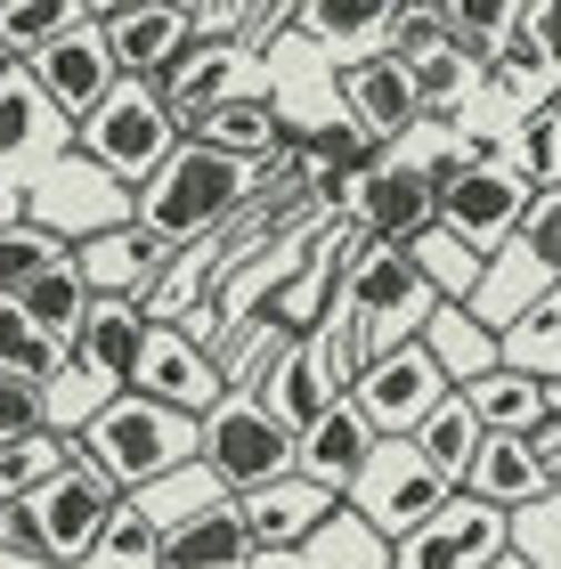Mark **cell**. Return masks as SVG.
Returning a JSON list of instances; mask_svg holds the SVG:
<instances>
[{"label":"cell","instance_id":"obj_1","mask_svg":"<svg viewBox=\"0 0 561 569\" xmlns=\"http://www.w3.org/2000/svg\"><path fill=\"white\" fill-rule=\"evenodd\" d=\"M244 212H252V163L212 154V147H196V139H180V154H171V163L131 196V220L156 244H171V252H196V244L228 237Z\"/></svg>","mask_w":561,"mask_h":569},{"label":"cell","instance_id":"obj_2","mask_svg":"<svg viewBox=\"0 0 561 569\" xmlns=\"http://www.w3.org/2000/svg\"><path fill=\"white\" fill-rule=\"evenodd\" d=\"M196 439H203L196 416L122 391V399H107L82 423V463L114 488V497H147V488H163L171 472H188V463H196Z\"/></svg>","mask_w":561,"mask_h":569},{"label":"cell","instance_id":"obj_3","mask_svg":"<svg viewBox=\"0 0 561 569\" xmlns=\"http://www.w3.org/2000/svg\"><path fill=\"white\" fill-rule=\"evenodd\" d=\"M342 301H350V333H359L367 367L391 358V350H407V342H423L431 309H440L431 277L415 269V252H407V244H374V237H350V252H342Z\"/></svg>","mask_w":561,"mask_h":569},{"label":"cell","instance_id":"obj_4","mask_svg":"<svg viewBox=\"0 0 561 569\" xmlns=\"http://www.w3.org/2000/svg\"><path fill=\"white\" fill-rule=\"evenodd\" d=\"M180 114L163 107V90L156 82H114V98L98 107L90 122H73V154H90L107 179H122V188H147L171 154H180Z\"/></svg>","mask_w":561,"mask_h":569},{"label":"cell","instance_id":"obj_5","mask_svg":"<svg viewBox=\"0 0 561 569\" xmlns=\"http://www.w3.org/2000/svg\"><path fill=\"white\" fill-rule=\"evenodd\" d=\"M196 463L212 472V488H228V497H252V488H277V480L301 472V439L269 416L261 391H228L212 416H203Z\"/></svg>","mask_w":561,"mask_h":569},{"label":"cell","instance_id":"obj_6","mask_svg":"<svg viewBox=\"0 0 561 569\" xmlns=\"http://www.w3.org/2000/svg\"><path fill=\"white\" fill-rule=\"evenodd\" d=\"M448 497H455V488L431 472V463L407 448V439H382V448L367 456V472L350 480L342 505H350V521H359V529H374L382 546H399V537H415Z\"/></svg>","mask_w":561,"mask_h":569},{"label":"cell","instance_id":"obj_7","mask_svg":"<svg viewBox=\"0 0 561 569\" xmlns=\"http://www.w3.org/2000/svg\"><path fill=\"white\" fill-rule=\"evenodd\" d=\"M24 220L82 252L90 237H107V228H131V188L107 179L90 154H58L41 179H24Z\"/></svg>","mask_w":561,"mask_h":569},{"label":"cell","instance_id":"obj_8","mask_svg":"<svg viewBox=\"0 0 561 569\" xmlns=\"http://www.w3.org/2000/svg\"><path fill=\"white\" fill-rule=\"evenodd\" d=\"M114 488L90 472V463H66L58 480H41L33 497H24V529H33V561H98V546H107V521H114Z\"/></svg>","mask_w":561,"mask_h":569},{"label":"cell","instance_id":"obj_9","mask_svg":"<svg viewBox=\"0 0 561 569\" xmlns=\"http://www.w3.org/2000/svg\"><path fill=\"white\" fill-rule=\"evenodd\" d=\"M538 196H545V188H538L521 163H480V171L455 179V188H440V228L497 261L504 244H521V228H529V212H538Z\"/></svg>","mask_w":561,"mask_h":569},{"label":"cell","instance_id":"obj_10","mask_svg":"<svg viewBox=\"0 0 561 569\" xmlns=\"http://www.w3.org/2000/svg\"><path fill=\"white\" fill-rule=\"evenodd\" d=\"M122 82H163L196 41V0H90Z\"/></svg>","mask_w":561,"mask_h":569},{"label":"cell","instance_id":"obj_11","mask_svg":"<svg viewBox=\"0 0 561 569\" xmlns=\"http://www.w3.org/2000/svg\"><path fill=\"white\" fill-rule=\"evenodd\" d=\"M497 553H513V521L480 497H448L415 537L391 546V569H489Z\"/></svg>","mask_w":561,"mask_h":569},{"label":"cell","instance_id":"obj_12","mask_svg":"<svg viewBox=\"0 0 561 569\" xmlns=\"http://www.w3.org/2000/svg\"><path fill=\"white\" fill-rule=\"evenodd\" d=\"M24 73H33V90H41L66 122H90V114L114 98V82H122V73H114V49H107V24H98V17H82L73 33H58Z\"/></svg>","mask_w":561,"mask_h":569},{"label":"cell","instance_id":"obj_13","mask_svg":"<svg viewBox=\"0 0 561 569\" xmlns=\"http://www.w3.org/2000/svg\"><path fill=\"white\" fill-rule=\"evenodd\" d=\"M448 391H455V382L440 375V358H431L423 342H407V350H391V358H374V367L350 382V399L367 407V423H374L382 439H415V423H423Z\"/></svg>","mask_w":561,"mask_h":569},{"label":"cell","instance_id":"obj_14","mask_svg":"<svg viewBox=\"0 0 561 569\" xmlns=\"http://www.w3.org/2000/svg\"><path fill=\"white\" fill-rule=\"evenodd\" d=\"M139 399H156V407H180V416H212V407L228 399V375H220V358L188 342L180 326H147V350H139V382H131Z\"/></svg>","mask_w":561,"mask_h":569},{"label":"cell","instance_id":"obj_15","mask_svg":"<svg viewBox=\"0 0 561 569\" xmlns=\"http://www.w3.org/2000/svg\"><path fill=\"white\" fill-rule=\"evenodd\" d=\"M350 228L374 244H415L423 228H440V188H431V163L415 154H382V171L350 203Z\"/></svg>","mask_w":561,"mask_h":569},{"label":"cell","instance_id":"obj_16","mask_svg":"<svg viewBox=\"0 0 561 569\" xmlns=\"http://www.w3.org/2000/svg\"><path fill=\"white\" fill-rule=\"evenodd\" d=\"M334 90L350 107V131H367L374 147H391L399 131H415V122H423L415 66L391 58V49H374V58H359V66H334Z\"/></svg>","mask_w":561,"mask_h":569},{"label":"cell","instance_id":"obj_17","mask_svg":"<svg viewBox=\"0 0 561 569\" xmlns=\"http://www.w3.org/2000/svg\"><path fill=\"white\" fill-rule=\"evenodd\" d=\"M58 154H73V122L33 90V73L9 66V73H0V179H9V171L41 179Z\"/></svg>","mask_w":561,"mask_h":569},{"label":"cell","instance_id":"obj_18","mask_svg":"<svg viewBox=\"0 0 561 569\" xmlns=\"http://www.w3.org/2000/svg\"><path fill=\"white\" fill-rule=\"evenodd\" d=\"M464 497H480L489 512H504V521H521V512H538L545 497H561V472L538 456V439H480V456L464 472Z\"/></svg>","mask_w":561,"mask_h":569},{"label":"cell","instance_id":"obj_19","mask_svg":"<svg viewBox=\"0 0 561 569\" xmlns=\"http://www.w3.org/2000/svg\"><path fill=\"white\" fill-rule=\"evenodd\" d=\"M334 505L342 497H325L318 480H277V488H252V497H237V521L252 537V553H293V546H310V537L334 521Z\"/></svg>","mask_w":561,"mask_h":569},{"label":"cell","instance_id":"obj_20","mask_svg":"<svg viewBox=\"0 0 561 569\" xmlns=\"http://www.w3.org/2000/svg\"><path fill=\"white\" fill-rule=\"evenodd\" d=\"M342 391H350V382H342V367H334V358H325V342H318V333H310V342H285V350H277V367L261 375L269 416L285 423L293 439L310 431V423H318V416H325V407H334Z\"/></svg>","mask_w":561,"mask_h":569},{"label":"cell","instance_id":"obj_21","mask_svg":"<svg viewBox=\"0 0 561 569\" xmlns=\"http://www.w3.org/2000/svg\"><path fill=\"white\" fill-rule=\"evenodd\" d=\"M73 269H82L90 301H147L156 293V277L171 269V244H156L147 228H107V237H90L82 252H73Z\"/></svg>","mask_w":561,"mask_h":569},{"label":"cell","instance_id":"obj_22","mask_svg":"<svg viewBox=\"0 0 561 569\" xmlns=\"http://www.w3.org/2000/svg\"><path fill=\"white\" fill-rule=\"evenodd\" d=\"M374 448H382V431L367 423V407L342 391L310 431H301V480H318L325 497H350V480L367 472V456H374Z\"/></svg>","mask_w":561,"mask_h":569},{"label":"cell","instance_id":"obj_23","mask_svg":"<svg viewBox=\"0 0 561 569\" xmlns=\"http://www.w3.org/2000/svg\"><path fill=\"white\" fill-rule=\"evenodd\" d=\"M139 350H147V318H139V301H98L90 309V326H82V342H73V375L98 382L107 399H122L139 382Z\"/></svg>","mask_w":561,"mask_h":569},{"label":"cell","instance_id":"obj_24","mask_svg":"<svg viewBox=\"0 0 561 569\" xmlns=\"http://www.w3.org/2000/svg\"><path fill=\"white\" fill-rule=\"evenodd\" d=\"M391 24H399V0H293V33L334 49L342 66L391 49Z\"/></svg>","mask_w":561,"mask_h":569},{"label":"cell","instance_id":"obj_25","mask_svg":"<svg viewBox=\"0 0 561 569\" xmlns=\"http://www.w3.org/2000/svg\"><path fill=\"white\" fill-rule=\"evenodd\" d=\"M244 66H252V58H244L237 41H188V58L171 66L156 90H163V107L180 114V131H188L196 114H212V107H228V98H244Z\"/></svg>","mask_w":561,"mask_h":569},{"label":"cell","instance_id":"obj_26","mask_svg":"<svg viewBox=\"0 0 561 569\" xmlns=\"http://www.w3.org/2000/svg\"><path fill=\"white\" fill-rule=\"evenodd\" d=\"M464 407L480 416V431H489V439H545V423H553L545 382H529V375H513V367L464 382Z\"/></svg>","mask_w":561,"mask_h":569},{"label":"cell","instance_id":"obj_27","mask_svg":"<svg viewBox=\"0 0 561 569\" xmlns=\"http://www.w3.org/2000/svg\"><path fill=\"white\" fill-rule=\"evenodd\" d=\"M237 561H252V537L237 521V497L203 505L196 521H180L163 537V569H237Z\"/></svg>","mask_w":561,"mask_h":569},{"label":"cell","instance_id":"obj_28","mask_svg":"<svg viewBox=\"0 0 561 569\" xmlns=\"http://www.w3.org/2000/svg\"><path fill=\"white\" fill-rule=\"evenodd\" d=\"M545 293H561V284H553V277H545L538 261H529L521 244H504L497 261H489V277H480V293H472L464 309H472V318L489 326V333H504L513 318H529V309H538Z\"/></svg>","mask_w":561,"mask_h":569},{"label":"cell","instance_id":"obj_29","mask_svg":"<svg viewBox=\"0 0 561 569\" xmlns=\"http://www.w3.org/2000/svg\"><path fill=\"white\" fill-rule=\"evenodd\" d=\"M188 139H196V147H212V154H237V163H261V154L285 139V122H277V107H269L261 90H244V98H228V107L196 114V122H188Z\"/></svg>","mask_w":561,"mask_h":569},{"label":"cell","instance_id":"obj_30","mask_svg":"<svg viewBox=\"0 0 561 569\" xmlns=\"http://www.w3.org/2000/svg\"><path fill=\"white\" fill-rule=\"evenodd\" d=\"M480 439H489V431H480V416L464 407V391H448V399H440V407H431V416L415 423V439H407V448H415V456L431 463V472H440V480L455 488V497H464V472H472Z\"/></svg>","mask_w":561,"mask_h":569},{"label":"cell","instance_id":"obj_31","mask_svg":"<svg viewBox=\"0 0 561 569\" xmlns=\"http://www.w3.org/2000/svg\"><path fill=\"white\" fill-rule=\"evenodd\" d=\"M423 350L440 358V375L464 391V382H480V375H497V333L472 318V309H455V301H440L431 309V326H423Z\"/></svg>","mask_w":561,"mask_h":569},{"label":"cell","instance_id":"obj_32","mask_svg":"<svg viewBox=\"0 0 561 569\" xmlns=\"http://www.w3.org/2000/svg\"><path fill=\"white\" fill-rule=\"evenodd\" d=\"M17 309H24V318H33V333H49V342H58V350H73V342H82V326H90V284H82V269H49V277H33V284H24V293H17Z\"/></svg>","mask_w":561,"mask_h":569},{"label":"cell","instance_id":"obj_33","mask_svg":"<svg viewBox=\"0 0 561 569\" xmlns=\"http://www.w3.org/2000/svg\"><path fill=\"white\" fill-rule=\"evenodd\" d=\"M82 17H90V0H0V66H33Z\"/></svg>","mask_w":561,"mask_h":569},{"label":"cell","instance_id":"obj_34","mask_svg":"<svg viewBox=\"0 0 561 569\" xmlns=\"http://www.w3.org/2000/svg\"><path fill=\"white\" fill-rule=\"evenodd\" d=\"M497 367H513V375H529V382H561V293H545L529 318H513L497 333Z\"/></svg>","mask_w":561,"mask_h":569},{"label":"cell","instance_id":"obj_35","mask_svg":"<svg viewBox=\"0 0 561 569\" xmlns=\"http://www.w3.org/2000/svg\"><path fill=\"white\" fill-rule=\"evenodd\" d=\"M489 90V66L464 58V49H431V58H415V98H423V122H448V114H464L472 98Z\"/></svg>","mask_w":561,"mask_h":569},{"label":"cell","instance_id":"obj_36","mask_svg":"<svg viewBox=\"0 0 561 569\" xmlns=\"http://www.w3.org/2000/svg\"><path fill=\"white\" fill-rule=\"evenodd\" d=\"M66 463H82V439H66V431H24L0 448V505H24L41 480H58Z\"/></svg>","mask_w":561,"mask_h":569},{"label":"cell","instance_id":"obj_37","mask_svg":"<svg viewBox=\"0 0 561 569\" xmlns=\"http://www.w3.org/2000/svg\"><path fill=\"white\" fill-rule=\"evenodd\" d=\"M407 252H415V269L431 277V293L455 301V309H464V301L480 293V277H489V252H472L464 237H448V228H423Z\"/></svg>","mask_w":561,"mask_h":569},{"label":"cell","instance_id":"obj_38","mask_svg":"<svg viewBox=\"0 0 561 569\" xmlns=\"http://www.w3.org/2000/svg\"><path fill=\"white\" fill-rule=\"evenodd\" d=\"M73 367V350H58L49 333H33V318H24L17 301H0V375H24V382H58Z\"/></svg>","mask_w":561,"mask_h":569},{"label":"cell","instance_id":"obj_39","mask_svg":"<svg viewBox=\"0 0 561 569\" xmlns=\"http://www.w3.org/2000/svg\"><path fill=\"white\" fill-rule=\"evenodd\" d=\"M73 261V244H58L49 228H33V220H17V228H0V301H17L33 277H49V269H66Z\"/></svg>","mask_w":561,"mask_h":569},{"label":"cell","instance_id":"obj_40","mask_svg":"<svg viewBox=\"0 0 561 569\" xmlns=\"http://www.w3.org/2000/svg\"><path fill=\"white\" fill-rule=\"evenodd\" d=\"M98 561H114V569H163V521H156L139 497H122L114 521H107V546H98Z\"/></svg>","mask_w":561,"mask_h":569},{"label":"cell","instance_id":"obj_41","mask_svg":"<svg viewBox=\"0 0 561 569\" xmlns=\"http://www.w3.org/2000/svg\"><path fill=\"white\" fill-rule=\"evenodd\" d=\"M24 431H49V391L41 382H24V375H0V448Z\"/></svg>","mask_w":561,"mask_h":569},{"label":"cell","instance_id":"obj_42","mask_svg":"<svg viewBox=\"0 0 561 569\" xmlns=\"http://www.w3.org/2000/svg\"><path fill=\"white\" fill-rule=\"evenodd\" d=\"M521 252H529V261H538V269L561 284V179L538 196V212H529V228H521Z\"/></svg>","mask_w":561,"mask_h":569},{"label":"cell","instance_id":"obj_43","mask_svg":"<svg viewBox=\"0 0 561 569\" xmlns=\"http://www.w3.org/2000/svg\"><path fill=\"white\" fill-rule=\"evenodd\" d=\"M455 33H448V9H399V24H391V58H431V49H448Z\"/></svg>","mask_w":561,"mask_h":569},{"label":"cell","instance_id":"obj_44","mask_svg":"<svg viewBox=\"0 0 561 569\" xmlns=\"http://www.w3.org/2000/svg\"><path fill=\"white\" fill-rule=\"evenodd\" d=\"M538 73H545V58H538V41H529V24H521V33L489 58V90H504V98H513V90H538Z\"/></svg>","mask_w":561,"mask_h":569},{"label":"cell","instance_id":"obj_45","mask_svg":"<svg viewBox=\"0 0 561 569\" xmlns=\"http://www.w3.org/2000/svg\"><path fill=\"white\" fill-rule=\"evenodd\" d=\"M277 33H293V0H261V9H244V24H237V49H244L252 66H261V49H269Z\"/></svg>","mask_w":561,"mask_h":569},{"label":"cell","instance_id":"obj_46","mask_svg":"<svg viewBox=\"0 0 561 569\" xmlns=\"http://www.w3.org/2000/svg\"><path fill=\"white\" fill-rule=\"evenodd\" d=\"M529 41H538V58H545V73H553V90H561V0H529Z\"/></svg>","mask_w":561,"mask_h":569},{"label":"cell","instance_id":"obj_47","mask_svg":"<svg viewBox=\"0 0 561 569\" xmlns=\"http://www.w3.org/2000/svg\"><path fill=\"white\" fill-rule=\"evenodd\" d=\"M24 220V188H17V179H0V228H17Z\"/></svg>","mask_w":561,"mask_h":569},{"label":"cell","instance_id":"obj_48","mask_svg":"<svg viewBox=\"0 0 561 569\" xmlns=\"http://www.w3.org/2000/svg\"><path fill=\"white\" fill-rule=\"evenodd\" d=\"M489 569H538V561H529V553H521V546H513V553H497V561H489Z\"/></svg>","mask_w":561,"mask_h":569},{"label":"cell","instance_id":"obj_49","mask_svg":"<svg viewBox=\"0 0 561 569\" xmlns=\"http://www.w3.org/2000/svg\"><path fill=\"white\" fill-rule=\"evenodd\" d=\"M545 107H553V114H561V90H553V98H545Z\"/></svg>","mask_w":561,"mask_h":569},{"label":"cell","instance_id":"obj_50","mask_svg":"<svg viewBox=\"0 0 561 569\" xmlns=\"http://www.w3.org/2000/svg\"><path fill=\"white\" fill-rule=\"evenodd\" d=\"M0 521H9V505H0Z\"/></svg>","mask_w":561,"mask_h":569},{"label":"cell","instance_id":"obj_51","mask_svg":"<svg viewBox=\"0 0 561 569\" xmlns=\"http://www.w3.org/2000/svg\"><path fill=\"white\" fill-rule=\"evenodd\" d=\"M0 73H9V66H0Z\"/></svg>","mask_w":561,"mask_h":569}]
</instances>
